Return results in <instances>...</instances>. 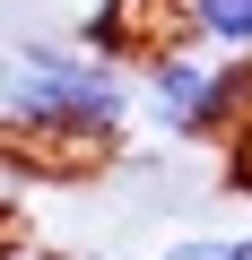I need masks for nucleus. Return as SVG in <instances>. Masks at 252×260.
Listing matches in <instances>:
<instances>
[{"label":"nucleus","mask_w":252,"mask_h":260,"mask_svg":"<svg viewBox=\"0 0 252 260\" xmlns=\"http://www.w3.org/2000/svg\"><path fill=\"white\" fill-rule=\"evenodd\" d=\"M9 260H26V251H9Z\"/></svg>","instance_id":"obj_5"},{"label":"nucleus","mask_w":252,"mask_h":260,"mask_svg":"<svg viewBox=\"0 0 252 260\" xmlns=\"http://www.w3.org/2000/svg\"><path fill=\"white\" fill-rule=\"evenodd\" d=\"M165 18H174V44L252 61V0H165Z\"/></svg>","instance_id":"obj_3"},{"label":"nucleus","mask_w":252,"mask_h":260,"mask_svg":"<svg viewBox=\"0 0 252 260\" xmlns=\"http://www.w3.org/2000/svg\"><path fill=\"white\" fill-rule=\"evenodd\" d=\"M157 260H252V234H174Z\"/></svg>","instance_id":"obj_4"},{"label":"nucleus","mask_w":252,"mask_h":260,"mask_svg":"<svg viewBox=\"0 0 252 260\" xmlns=\"http://www.w3.org/2000/svg\"><path fill=\"white\" fill-rule=\"evenodd\" d=\"M131 70H139V121L157 139H183V148L243 139L252 61H217V52H191V44H148Z\"/></svg>","instance_id":"obj_2"},{"label":"nucleus","mask_w":252,"mask_h":260,"mask_svg":"<svg viewBox=\"0 0 252 260\" xmlns=\"http://www.w3.org/2000/svg\"><path fill=\"white\" fill-rule=\"evenodd\" d=\"M243 234H252V217H243Z\"/></svg>","instance_id":"obj_6"},{"label":"nucleus","mask_w":252,"mask_h":260,"mask_svg":"<svg viewBox=\"0 0 252 260\" xmlns=\"http://www.w3.org/2000/svg\"><path fill=\"white\" fill-rule=\"evenodd\" d=\"M139 121V70L87 52L70 26H0V139L18 148H122Z\"/></svg>","instance_id":"obj_1"}]
</instances>
